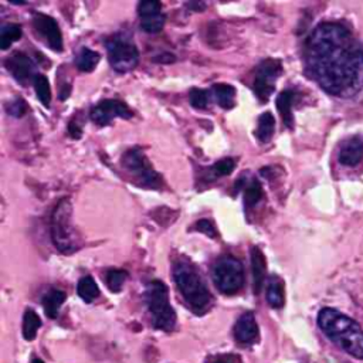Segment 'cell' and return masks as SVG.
<instances>
[{"label": "cell", "instance_id": "obj_21", "mask_svg": "<svg viewBox=\"0 0 363 363\" xmlns=\"http://www.w3.org/2000/svg\"><path fill=\"white\" fill-rule=\"evenodd\" d=\"M77 294L79 295V298H81L84 302L89 303V302H92L94 299L98 298V295H99V288H98L95 279H94L92 277L86 275V277H82V278L78 281Z\"/></svg>", "mask_w": 363, "mask_h": 363}, {"label": "cell", "instance_id": "obj_30", "mask_svg": "<svg viewBox=\"0 0 363 363\" xmlns=\"http://www.w3.org/2000/svg\"><path fill=\"white\" fill-rule=\"evenodd\" d=\"M189 101L191 106L197 109H204L208 105V92L201 88H191L189 92Z\"/></svg>", "mask_w": 363, "mask_h": 363}, {"label": "cell", "instance_id": "obj_6", "mask_svg": "<svg viewBox=\"0 0 363 363\" xmlns=\"http://www.w3.org/2000/svg\"><path fill=\"white\" fill-rule=\"evenodd\" d=\"M213 281L220 292L231 295L244 285V268L240 259L233 255L218 258L213 267Z\"/></svg>", "mask_w": 363, "mask_h": 363}, {"label": "cell", "instance_id": "obj_10", "mask_svg": "<svg viewBox=\"0 0 363 363\" xmlns=\"http://www.w3.org/2000/svg\"><path fill=\"white\" fill-rule=\"evenodd\" d=\"M132 115L133 113L129 106L119 99H104L89 112L91 121L98 126H105L115 118L129 119L132 118Z\"/></svg>", "mask_w": 363, "mask_h": 363}, {"label": "cell", "instance_id": "obj_11", "mask_svg": "<svg viewBox=\"0 0 363 363\" xmlns=\"http://www.w3.org/2000/svg\"><path fill=\"white\" fill-rule=\"evenodd\" d=\"M33 27L47 41L50 48H52L54 51L62 50L61 30L52 17L37 13L33 17Z\"/></svg>", "mask_w": 363, "mask_h": 363}, {"label": "cell", "instance_id": "obj_2", "mask_svg": "<svg viewBox=\"0 0 363 363\" xmlns=\"http://www.w3.org/2000/svg\"><path fill=\"white\" fill-rule=\"evenodd\" d=\"M320 330L342 350L363 360V329L350 316L333 308H323L318 313Z\"/></svg>", "mask_w": 363, "mask_h": 363}, {"label": "cell", "instance_id": "obj_35", "mask_svg": "<svg viewBox=\"0 0 363 363\" xmlns=\"http://www.w3.org/2000/svg\"><path fill=\"white\" fill-rule=\"evenodd\" d=\"M187 6H189V7H191V9H197V7L203 9V7H206V4H203V3H189Z\"/></svg>", "mask_w": 363, "mask_h": 363}, {"label": "cell", "instance_id": "obj_31", "mask_svg": "<svg viewBox=\"0 0 363 363\" xmlns=\"http://www.w3.org/2000/svg\"><path fill=\"white\" fill-rule=\"evenodd\" d=\"M160 9H162L160 1H157V0H143L138 6V13H139V17L142 18V17H147V16H153V14L160 13Z\"/></svg>", "mask_w": 363, "mask_h": 363}, {"label": "cell", "instance_id": "obj_37", "mask_svg": "<svg viewBox=\"0 0 363 363\" xmlns=\"http://www.w3.org/2000/svg\"><path fill=\"white\" fill-rule=\"evenodd\" d=\"M213 363H228V362H224V360H216V362H213Z\"/></svg>", "mask_w": 363, "mask_h": 363}, {"label": "cell", "instance_id": "obj_23", "mask_svg": "<svg viewBox=\"0 0 363 363\" xmlns=\"http://www.w3.org/2000/svg\"><path fill=\"white\" fill-rule=\"evenodd\" d=\"M41 326V320L38 318V315L31 311V309H27L24 312V316H23V336L26 340H33L35 336H37V330L40 329Z\"/></svg>", "mask_w": 363, "mask_h": 363}, {"label": "cell", "instance_id": "obj_16", "mask_svg": "<svg viewBox=\"0 0 363 363\" xmlns=\"http://www.w3.org/2000/svg\"><path fill=\"white\" fill-rule=\"evenodd\" d=\"M267 302L269 303L271 308L279 309L284 306L285 303V295H284V282L282 279L272 274L268 277V282H267Z\"/></svg>", "mask_w": 363, "mask_h": 363}, {"label": "cell", "instance_id": "obj_9", "mask_svg": "<svg viewBox=\"0 0 363 363\" xmlns=\"http://www.w3.org/2000/svg\"><path fill=\"white\" fill-rule=\"evenodd\" d=\"M282 67L278 60L267 58L259 62L254 78V91L258 99L265 104L275 89L277 78L281 75Z\"/></svg>", "mask_w": 363, "mask_h": 363}, {"label": "cell", "instance_id": "obj_15", "mask_svg": "<svg viewBox=\"0 0 363 363\" xmlns=\"http://www.w3.org/2000/svg\"><path fill=\"white\" fill-rule=\"evenodd\" d=\"M251 268H252V278H254V292L255 295H258L262 288L265 269H267L264 252L258 247L251 248Z\"/></svg>", "mask_w": 363, "mask_h": 363}, {"label": "cell", "instance_id": "obj_8", "mask_svg": "<svg viewBox=\"0 0 363 363\" xmlns=\"http://www.w3.org/2000/svg\"><path fill=\"white\" fill-rule=\"evenodd\" d=\"M122 166L133 177V180L149 189L162 187V177L155 172L149 160L145 157L142 149L132 147L122 156Z\"/></svg>", "mask_w": 363, "mask_h": 363}, {"label": "cell", "instance_id": "obj_3", "mask_svg": "<svg viewBox=\"0 0 363 363\" xmlns=\"http://www.w3.org/2000/svg\"><path fill=\"white\" fill-rule=\"evenodd\" d=\"M173 278L187 305L196 313H203L211 296L197 269L189 261L179 259L173 265Z\"/></svg>", "mask_w": 363, "mask_h": 363}, {"label": "cell", "instance_id": "obj_13", "mask_svg": "<svg viewBox=\"0 0 363 363\" xmlns=\"http://www.w3.org/2000/svg\"><path fill=\"white\" fill-rule=\"evenodd\" d=\"M234 336L242 345H250L258 337V325L252 312H245L238 318L234 326Z\"/></svg>", "mask_w": 363, "mask_h": 363}, {"label": "cell", "instance_id": "obj_26", "mask_svg": "<svg viewBox=\"0 0 363 363\" xmlns=\"http://www.w3.org/2000/svg\"><path fill=\"white\" fill-rule=\"evenodd\" d=\"M20 37H21V28L18 26L16 24L4 26L0 33V48L7 50L11 45V43L20 40Z\"/></svg>", "mask_w": 363, "mask_h": 363}, {"label": "cell", "instance_id": "obj_4", "mask_svg": "<svg viewBox=\"0 0 363 363\" xmlns=\"http://www.w3.org/2000/svg\"><path fill=\"white\" fill-rule=\"evenodd\" d=\"M72 207L68 199H61L51 213L50 231L54 247L62 254H72L79 250L81 242L72 225Z\"/></svg>", "mask_w": 363, "mask_h": 363}, {"label": "cell", "instance_id": "obj_34", "mask_svg": "<svg viewBox=\"0 0 363 363\" xmlns=\"http://www.w3.org/2000/svg\"><path fill=\"white\" fill-rule=\"evenodd\" d=\"M68 132H69V135L72 136V138H75V139H78V138H81V135H82V130H81V126H78L77 123H74V121L72 122H69L68 123Z\"/></svg>", "mask_w": 363, "mask_h": 363}, {"label": "cell", "instance_id": "obj_18", "mask_svg": "<svg viewBox=\"0 0 363 363\" xmlns=\"http://www.w3.org/2000/svg\"><path fill=\"white\" fill-rule=\"evenodd\" d=\"M67 295L64 291H60V289H50L41 299V303L44 306V312L45 315L50 318V319H55L58 316V312H60V308L61 305L64 303Z\"/></svg>", "mask_w": 363, "mask_h": 363}, {"label": "cell", "instance_id": "obj_36", "mask_svg": "<svg viewBox=\"0 0 363 363\" xmlns=\"http://www.w3.org/2000/svg\"><path fill=\"white\" fill-rule=\"evenodd\" d=\"M31 363H44L41 359H38V357H35V359H33L31 360Z\"/></svg>", "mask_w": 363, "mask_h": 363}, {"label": "cell", "instance_id": "obj_29", "mask_svg": "<svg viewBox=\"0 0 363 363\" xmlns=\"http://www.w3.org/2000/svg\"><path fill=\"white\" fill-rule=\"evenodd\" d=\"M235 167V162L231 159V157H225V159H221L218 162H216L211 167H210V172L213 176L216 177H223V176H228L231 174V172L234 170Z\"/></svg>", "mask_w": 363, "mask_h": 363}, {"label": "cell", "instance_id": "obj_7", "mask_svg": "<svg viewBox=\"0 0 363 363\" xmlns=\"http://www.w3.org/2000/svg\"><path fill=\"white\" fill-rule=\"evenodd\" d=\"M111 67L118 72H128L136 68L139 62V51L130 37L115 34L105 43Z\"/></svg>", "mask_w": 363, "mask_h": 363}, {"label": "cell", "instance_id": "obj_27", "mask_svg": "<svg viewBox=\"0 0 363 363\" xmlns=\"http://www.w3.org/2000/svg\"><path fill=\"white\" fill-rule=\"evenodd\" d=\"M164 14L163 13H157L153 16H147V17H142L140 18V28L145 33H159L163 26H164Z\"/></svg>", "mask_w": 363, "mask_h": 363}, {"label": "cell", "instance_id": "obj_5", "mask_svg": "<svg viewBox=\"0 0 363 363\" xmlns=\"http://www.w3.org/2000/svg\"><path fill=\"white\" fill-rule=\"evenodd\" d=\"M146 299L153 326L162 330H172L176 323V312L169 302L167 286L162 281L153 279L147 285Z\"/></svg>", "mask_w": 363, "mask_h": 363}, {"label": "cell", "instance_id": "obj_28", "mask_svg": "<svg viewBox=\"0 0 363 363\" xmlns=\"http://www.w3.org/2000/svg\"><path fill=\"white\" fill-rule=\"evenodd\" d=\"M128 278L126 271L123 269H109L106 272V285L112 292H119L123 288V284Z\"/></svg>", "mask_w": 363, "mask_h": 363}, {"label": "cell", "instance_id": "obj_33", "mask_svg": "<svg viewBox=\"0 0 363 363\" xmlns=\"http://www.w3.org/2000/svg\"><path fill=\"white\" fill-rule=\"evenodd\" d=\"M196 230L197 231H200V233H204L206 235H208V237H211V238H214L216 237V230H214V225L208 221V220H206V218H201V220H199L197 223H196Z\"/></svg>", "mask_w": 363, "mask_h": 363}, {"label": "cell", "instance_id": "obj_19", "mask_svg": "<svg viewBox=\"0 0 363 363\" xmlns=\"http://www.w3.org/2000/svg\"><path fill=\"white\" fill-rule=\"evenodd\" d=\"M211 92L214 95V99L216 102L224 108V109H230L234 106V98H235V89L234 86L228 85V84H223V82H218V84H214L211 86Z\"/></svg>", "mask_w": 363, "mask_h": 363}, {"label": "cell", "instance_id": "obj_14", "mask_svg": "<svg viewBox=\"0 0 363 363\" xmlns=\"http://www.w3.org/2000/svg\"><path fill=\"white\" fill-rule=\"evenodd\" d=\"M339 162L343 166H356L363 159V139L359 136L349 138L343 142L337 155Z\"/></svg>", "mask_w": 363, "mask_h": 363}, {"label": "cell", "instance_id": "obj_1", "mask_svg": "<svg viewBox=\"0 0 363 363\" xmlns=\"http://www.w3.org/2000/svg\"><path fill=\"white\" fill-rule=\"evenodd\" d=\"M309 75L330 95L352 98L363 89V45L342 23L318 24L305 43Z\"/></svg>", "mask_w": 363, "mask_h": 363}, {"label": "cell", "instance_id": "obj_12", "mask_svg": "<svg viewBox=\"0 0 363 363\" xmlns=\"http://www.w3.org/2000/svg\"><path fill=\"white\" fill-rule=\"evenodd\" d=\"M4 64L13 78L21 85H26L33 75V62L21 51H14L10 57H7Z\"/></svg>", "mask_w": 363, "mask_h": 363}, {"label": "cell", "instance_id": "obj_17", "mask_svg": "<svg viewBox=\"0 0 363 363\" xmlns=\"http://www.w3.org/2000/svg\"><path fill=\"white\" fill-rule=\"evenodd\" d=\"M296 94L292 89H285L277 96V108L281 115L282 123L291 129L294 125V116H292V105L295 101Z\"/></svg>", "mask_w": 363, "mask_h": 363}, {"label": "cell", "instance_id": "obj_25", "mask_svg": "<svg viewBox=\"0 0 363 363\" xmlns=\"http://www.w3.org/2000/svg\"><path fill=\"white\" fill-rule=\"evenodd\" d=\"M261 199H262V186L257 179H252L244 193L245 208H252L255 204L259 203Z\"/></svg>", "mask_w": 363, "mask_h": 363}, {"label": "cell", "instance_id": "obj_32", "mask_svg": "<svg viewBox=\"0 0 363 363\" xmlns=\"http://www.w3.org/2000/svg\"><path fill=\"white\" fill-rule=\"evenodd\" d=\"M6 111L9 115L11 116H16V118H21L26 111H27V105L24 102V99H14V101H10L7 105H6Z\"/></svg>", "mask_w": 363, "mask_h": 363}, {"label": "cell", "instance_id": "obj_24", "mask_svg": "<svg viewBox=\"0 0 363 363\" xmlns=\"http://www.w3.org/2000/svg\"><path fill=\"white\" fill-rule=\"evenodd\" d=\"M33 84H34V89H35V94H37L40 102L45 108H48L50 102H51V88H50V82H48L47 77L37 74L33 77Z\"/></svg>", "mask_w": 363, "mask_h": 363}, {"label": "cell", "instance_id": "obj_22", "mask_svg": "<svg viewBox=\"0 0 363 363\" xmlns=\"http://www.w3.org/2000/svg\"><path fill=\"white\" fill-rule=\"evenodd\" d=\"M98 62H99V54L86 47L81 48V51L78 52V55L75 58V65L78 67V69H81L84 72L92 71Z\"/></svg>", "mask_w": 363, "mask_h": 363}, {"label": "cell", "instance_id": "obj_20", "mask_svg": "<svg viewBox=\"0 0 363 363\" xmlns=\"http://www.w3.org/2000/svg\"><path fill=\"white\" fill-rule=\"evenodd\" d=\"M275 130V118L271 112H264L258 118V126L255 130V136L261 143H267L271 140Z\"/></svg>", "mask_w": 363, "mask_h": 363}]
</instances>
